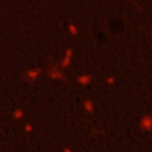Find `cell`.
I'll return each mask as SVG.
<instances>
[{
    "mask_svg": "<svg viewBox=\"0 0 152 152\" xmlns=\"http://www.w3.org/2000/svg\"><path fill=\"white\" fill-rule=\"evenodd\" d=\"M140 126L145 131H152V115H145L140 121Z\"/></svg>",
    "mask_w": 152,
    "mask_h": 152,
    "instance_id": "cell-1",
    "label": "cell"
},
{
    "mask_svg": "<svg viewBox=\"0 0 152 152\" xmlns=\"http://www.w3.org/2000/svg\"><path fill=\"white\" fill-rule=\"evenodd\" d=\"M64 152H70V151H69V150H65V151H64Z\"/></svg>",
    "mask_w": 152,
    "mask_h": 152,
    "instance_id": "cell-2",
    "label": "cell"
}]
</instances>
